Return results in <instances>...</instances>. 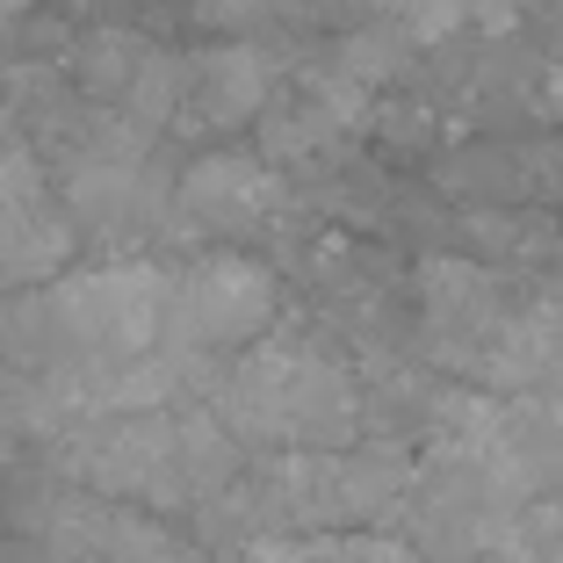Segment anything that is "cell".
I'll return each instance as SVG.
<instances>
[{
  "mask_svg": "<svg viewBox=\"0 0 563 563\" xmlns=\"http://www.w3.org/2000/svg\"><path fill=\"white\" fill-rule=\"evenodd\" d=\"M210 412L239 448H261V455L347 448L362 433V383L303 340H253L217 376Z\"/></svg>",
  "mask_w": 563,
  "mask_h": 563,
  "instance_id": "1",
  "label": "cell"
},
{
  "mask_svg": "<svg viewBox=\"0 0 563 563\" xmlns=\"http://www.w3.org/2000/svg\"><path fill=\"white\" fill-rule=\"evenodd\" d=\"M44 303L73 362H137L152 347H174V275H159L145 261L58 275L44 289Z\"/></svg>",
  "mask_w": 563,
  "mask_h": 563,
  "instance_id": "2",
  "label": "cell"
},
{
  "mask_svg": "<svg viewBox=\"0 0 563 563\" xmlns=\"http://www.w3.org/2000/svg\"><path fill=\"white\" fill-rule=\"evenodd\" d=\"M66 470L95 498H137V506H196L181 477V412H95L66 433Z\"/></svg>",
  "mask_w": 563,
  "mask_h": 563,
  "instance_id": "3",
  "label": "cell"
},
{
  "mask_svg": "<svg viewBox=\"0 0 563 563\" xmlns=\"http://www.w3.org/2000/svg\"><path fill=\"white\" fill-rule=\"evenodd\" d=\"M520 514H528V506H520L506 484H492L470 463H448V455H433L412 477V492H405V520H412V542H419L427 563H470V556H484V549L514 542Z\"/></svg>",
  "mask_w": 563,
  "mask_h": 563,
  "instance_id": "4",
  "label": "cell"
},
{
  "mask_svg": "<svg viewBox=\"0 0 563 563\" xmlns=\"http://www.w3.org/2000/svg\"><path fill=\"white\" fill-rule=\"evenodd\" d=\"M282 311V289L246 253H202L196 267L174 275V347L188 354H239L253 347Z\"/></svg>",
  "mask_w": 563,
  "mask_h": 563,
  "instance_id": "5",
  "label": "cell"
},
{
  "mask_svg": "<svg viewBox=\"0 0 563 563\" xmlns=\"http://www.w3.org/2000/svg\"><path fill=\"white\" fill-rule=\"evenodd\" d=\"M506 318H514V297L506 282L477 261H433L419 275V340H427L433 362L463 368V376H484L506 340Z\"/></svg>",
  "mask_w": 563,
  "mask_h": 563,
  "instance_id": "6",
  "label": "cell"
},
{
  "mask_svg": "<svg viewBox=\"0 0 563 563\" xmlns=\"http://www.w3.org/2000/svg\"><path fill=\"white\" fill-rule=\"evenodd\" d=\"M73 253V224L51 202L44 166L22 145H0V289L51 282Z\"/></svg>",
  "mask_w": 563,
  "mask_h": 563,
  "instance_id": "7",
  "label": "cell"
},
{
  "mask_svg": "<svg viewBox=\"0 0 563 563\" xmlns=\"http://www.w3.org/2000/svg\"><path fill=\"white\" fill-rule=\"evenodd\" d=\"M282 210V174L253 152H210L174 181V217L196 232H261Z\"/></svg>",
  "mask_w": 563,
  "mask_h": 563,
  "instance_id": "8",
  "label": "cell"
},
{
  "mask_svg": "<svg viewBox=\"0 0 563 563\" xmlns=\"http://www.w3.org/2000/svg\"><path fill=\"white\" fill-rule=\"evenodd\" d=\"M484 383L498 398H556L563 390V275L549 289H534L528 303H514Z\"/></svg>",
  "mask_w": 563,
  "mask_h": 563,
  "instance_id": "9",
  "label": "cell"
},
{
  "mask_svg": "<svg viewBox=\"0 0 563 563\" xmlns=\"http://www.w3.org/2000/svg\"><path fill=\"white\" fill-rule=\"evenodd\" d=\"M275 95V66H267L253 44H210L188 58V109L217 131H239L253 123Z\"/></svg>",
  "mask_w": 563,
  "mask_h": 563,
  "instance_id": "10",
  "label": "cell"
},
{
  "mask_svg": "<svg viewBox=\"0 0 563 563\" xmlns=\"http://www.w3.org/2000/svg\"><path fill=\"white\" fill-rule=\"evenodd\" d=\"M66 534L80 542L87 563H202L181 534H166V520L131 514V506H109V498L80 506Z\"/></svg>",
  "mask_w": 563,
  "mask_h": 563,
  "instance_id": "11",
  "label": "cell"
},
{
  "mask_svg": "<svg viewBox=\"0 0 563 563\" xmlns=\"http://www.w3.org/2000/svg\"><path fill=\"white\" fill-rule=\"evenodd\" d=\"M514 477L528 498H563V390L556 398H506Z\"/></svg>",
  "mask_w": 563,
  "mask_h": 563,
  "instance_id": "12",
  "label": "cell"
},
{
  "mask_svg": "<svg viewBox=\"0 0 563 563\" xmlns=\"http://www.w3.org/2000/svg\"><path fill=\"white\" fill-rule=\"evenodd\" d=\"M152 51H159V44H145V36H131V30H95V36H80L73 73H80L87 101H95V109H123V101H131V87H137V73L152 66Z\"/></svg>",
  "mask_w": 563,
  "mask_h": 563,
  "instance_id": "13",
  "label": "cell"
},
{
  "mask_svg": "<svg viewBox=\"0 0 563 563\" xmlns=\"http://www.w3.org/2000/svg\"><path fill=\"white\" fill-rule=\"evenodd\" d=\"M520 542H528L534 563H563V498L528 506V520H520Z\"/></svg>",
  "mask_w": 563,
  "mask_h": 563,
  "instance_id": "14",
  "label": "cell"
}]
</instances>
